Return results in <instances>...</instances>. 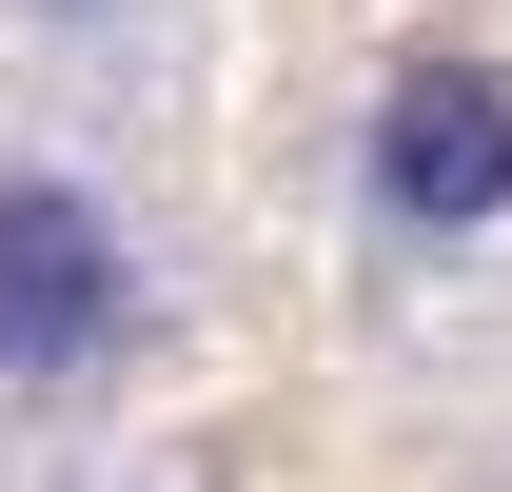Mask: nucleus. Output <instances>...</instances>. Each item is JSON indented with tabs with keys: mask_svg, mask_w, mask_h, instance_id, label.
I'll return each mask as SVG.
<instances>
[{
	"mask_svg": "<svg viewBox=\"0 0 512 492\" xmlns=\"http://www.w3.org/2000/svg\"><path fill=\"white\" fill-rule=\"evenodd\" d=\"M158 256H138L119 178L79 158H0V394H79L99 355H138Z\"/></svg>",
	"mask_w": 512,
	"mask_h": 492,
	"instance_id": "1",
	"label": "nucleus"
},
{
	"mask_svg": "<svg viewBox=\"0 0 512 492\" xmlns=\"http://www.w3.org/2000/svg\"><path fill=\"white\" fill-rule=\"evenodd\" d=\"M355 197H375V237H512V79L493 60H394L375 119H355Z\"/></svg>",
	"mask_w": 512,
	"mask_h": 492,
	"instance_id": "2",
	"label": "nucleus"
},
{
	"mask_svg": "<svg viewBox=\"0 0 512 492\" xmlns=\"http://www.w3.org/2000/svg\"><path fill=\"white\" fill-rule=\"evenodd\" d=\"M20 20H119V0H20Z\"/></svg>",
	"mask_w": 512,
	"mask_h": 492,
	"instance_id": "3",
	"label": "nucleus"
}]
</instances>
